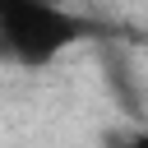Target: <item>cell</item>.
I'll return each mask as SVG.
<instances>
[{
  "label": "cell",
  "mask_w": 148,
  "mask_h": 148,
  "mask_svg": "<svg viewBox=\"0 0 148 148\" xmlns=\"http://www.w3.org/2000/svg\"><path fill=\"white\" fill-rule=\"evenodd\" d=\"M106 148H148V125H130V130L106 134Z\"/></svg>",
  "instance_id": "obj_2"
},
{
  "label": "cell",
  "mask_w": 148,
  "mask_h": 148,
  "mask_svg": "<svg viewBox=\"0 0 148 148\" xmlns=\"http://www.w3.org/2000/svg\"><path fill=\"white\" fill-rule=\"evenodd\" d=\"M92 37V23L46 0H0V60L18 69H46L65 51Z\"/></svg>",
  "instance_id": "obj_1"
}]
</instances>
